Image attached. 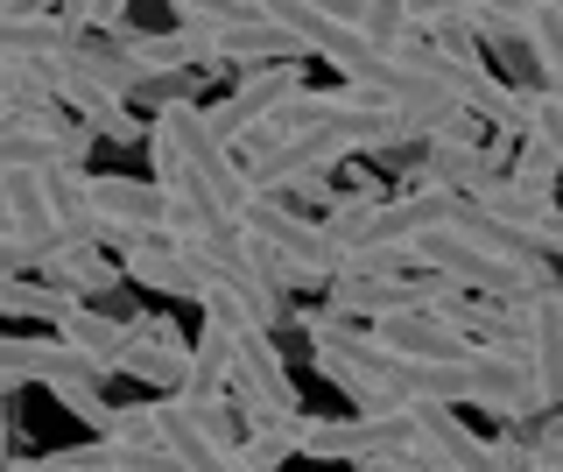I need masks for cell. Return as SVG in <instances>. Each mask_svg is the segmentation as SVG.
Returning a JSON list of instances; mask_svg holds the SVG:
<instances>
[{"instance_id": "cell-1", "label": "cell", "mask_w": 563, "mask_h": 472, "mask_svg": "<svg viewBox=\"0 0 563 472\" xmlns=\"http://www.w3.org/2000/svg\"><path fill=\"white\" fill-rule=\"evenodd\" d=\"M148 163H155V184H163L184 212H198L205 226H233L240 205L254 198V184H246V169H240V149L219 142V128H211V113L198 99L155 107Z\"/></svg>"}, {"instance_id": "cell-2", "label": "cell", "mask_w": 563, "mask_h": 472, "mask_svg": "<svg viewBox=\"0 0 563 472\" xmlns=\"http://www.w3.org/2000/svg\"><path fill=\"white\" fill-rule=\"evenodd\" d=\"M233 226H240V240H246L261 261H275V268L289 275V289H296V283H317V289H324L331 275H339V248H331L324 219H310L303 205L275 198V190H254V198L240 205Z\"/></svg>"}, {"instance_id": "cell-3", "label": "cell", "mask_w": 563, "mask_h": 472, "mask_svg": "<svg viewBox=\"0 0 563 472\" xmlns=\"http://www.w3.org/2000/svg\"><path fill=\"white\" fill-rule=\"evenodd\" d=\"M225 353H233V409H240L246 430H254V424H282V416L303 409V402H296V374H289V360H282V345H275V331L240 325V331H225Z\"/></svg>"}, {"instance_id": "cell-4", "label": "cell", "mask_w": 563, "mask_h": 472, "mask_svg": "<svg viewBox=\"0 0 563 472\" xmlns=\"http://www.w3.org/2000/svg\"><path fill=\"white\" fill-rule=\"evenodd\" d=\"M296 57H303V43H296L289 29L275 22V14H261V8L233 14V22L198 29V72H205V78L261 72V64H296Z\"/></svg>"}, {"instance_id": "cell-5", "label": "cell", "mask_w": 563, "mask_h": 472, "mask_svg": "<svg viewBox=\"0 0 563 472\" xmlns=\"http://www.w3.org/2000/svg\"><path fill=\"white\" fill-rule=\"evenodd\" d=\"M92 212H99L106 248L163 240L169 233V190L163 184H134V177H92Z\"/></svg>"}, {"instance_id": "cell-6", "label": "cell", "mask_w": 563, "mask_h": 472, "mask_svg": "<svg viewBox=\"0 0 563 472\" xmlns=\"http://www.w3.org/2000/svg\"><path fill=\"white\" fill-rule=\"evenodd\" d=\"M296 92H303V72H296V64H261V72H240V85L205 113H211V128H219V142L240 149L246 134H254L275 107H289Z\"/></svg>"}, {"instance_id": "cell-7", "label": "cell", "mask_w": 563, "mask_h": 472, "mask_svg": "<svg viewBox=\"0 0 563 472\" xmlns=\"http://www.w3.org/2000/svg\"><path fill=\"white\" fill-rule=\"evenodd\" d=\"M507 134H493V142H422L416 149V169L409 184H437V190H457V198H479L493 177H507Z\"/></svg>"}, {"instance_id": "cell-8", "label": "cell", "mask_w": 563, "mask_h": 472, "mask_svg": "<svg viewBox=\"0 0 563 472\" xmlns=\"http://www.w3.org/2000/svg\"><path fill=\"white\" fill-rule=\"evenodd\" d=\"M120 374L141 381L148 395H176V388H184V374H190V339L169 318H155V310H134V339H128Z\"/></svg>"}, {"instance_id": "cell-9", "label": "cell", "mask_w": 563, "mask_h": 472, "mask_svg": "<svg viewBox=\"0 0 563 472\" xmlns=\"http://www.w3.org/2000/svg\"><path fill=\"white\" fill-rule=\"evenodd\" d=\"M35 275H49L78 304H106L113 289H128V268H120V254H106V240H49Z\"/></svg>"}, {"instance_id": "cell-10", "label": "cell", "mask_w": 563, "mask_h": 472, "mask_svg": "<svg viewBox=\"0 0 563 472\" xmlns=\"http://www.w3.org/2000/svg\"><path fill=\"white\" fill-rule=\"evenodd\" d=\"M120 268H128V283L169 296V304H198V261H190L176 240H134V248H120Z\"/></svg>"}, {"instance_id": "cell-11", "label": "cell", "mask_w": 563, "mask_h": 472, "mask_svg": "<svg viewBox=\"0 0 563 472\" xmlns=\"http://www.w3.org/2000/svg\"><path fill=\"white\" fill-rule=\"evenodd\" d=\"M57 331H64V339H70V345H78V353H85V360H92V366H99V374H106V381H113V374H120V360H128V339H134V318H120V310H106V304H70Z\"/></svg>"}, {"instance_id": "cell-12", "label": "cell", "mask_w": 563, "mask_h": 472, "mask_svg": "<svg viewBox=\"0 0 563 472\" xmlns=\"http://www.w3.org/2000/svg\"><path fill=\"white\" fill-rule=\"evenodd\" d=\"M163 444H169V465L176 472H240V451L219 444L190 409H176V402L163 395Z\"/></svg>"}, {"instance_id": "cell-13", "label": "cell", "mask_w": 563, "mask_h": 472, "mask_svg": "<svg viewBox=\"0 0 563 472\" xmlns=\"http://www.w3.org/2000/svg\"><path fill=\"white\" fill-rule=\"evenodd\" d=\"M374 331L387 339V353H401V360H451V353H465V339H457V325L444 318V310H395V318H380Z\"/></svg>"}, {"instance_id": "cell-14", "label": "cell", "mask_w": 563, "mask_h": 472, "mask_svg": "<svg viewBox=\"0 0 563 472\" xmlns=\"http://www.w3.org/2000/svg\"><path fill=\"white\" fill-rule=\"evenodd\" d=\"M70 304L78 296L57 289L49 275H0V318H14V325H64Z\"/></svg>"}, {"instance_id": "cell-15", "label": "cell", "mask_w": 563, "mask_h": 472, "mask_svg": "<svg viewBox=\"0 0 563 472\" xmlns=\"http://www.w3.org/2000/svg\"><path fill=\"white\" fill-rule=\"evenodd\" d=\"M78 120L99 134V142H113V149H148V120H134L128 113V99H92V107H78Z\"/></svg>"}, {"instance_id": "cell-16", "label": "cell", "mask_w": 563, "mask_h": 472, "mask_svg": "<svg viewBox=\"0 0 563 472\" xmlns=\"http://www.w3.org/2000/svg\"><path fill=\"white\" fill-rule=\"evenodd\" d=\"M528 142H542L556 155V169H563V99L556 92H542V85H528Z\"/></svg>"}, {"instance_id": "cell-17", "label": "cell", "mask_w": 563, "mask_h": 472, "mask_svg": "<svg viewBox=\"0 0 563 472\" xmlns=\"http://www.w3.org/2000/svg\"><path fill=\"white\" fill-rule=\"evenodd\" d=\"M507 177H515L521 190H542V198H556L563 169H556V155L542 149V142H528V134H521V155H515V163H507Z\"/></svg>"}, {"instance_id": "cell-18", "label": "cell", "mask_w": 563, "mask_h": 472, "mask_svg": "<svg viewBox=\"0 0 563 472\" xmlns=\"http://www.w3.org/2000/svg\"><path fill=\"white\" fill-rule=\"evenodd\" d=\"M43 268V240L22 233L14 219H0V275H35Z\"/></svg>"}, {"instance_id": "cell-19", "label": "cell", "mask_w": 563, "mask_h": 472, "mask_svg": "<svg viewBox=\"0 0 563 472\" xmlns=\"http://www.w3.org/2000/svg\"><path fill=\"white\" fill-rule=\"evenodd\" d=\"M57 14H64L70 36H85V29H113V22H128V0H57Z\"/></svg>"}, {"instance_id": "cell-20", "label": "cell", "mask_w": 563, "mask_h": 472, "mask_svg": "<svg viewBox=\"0 0 563 472\" xmlns=\"http://www.w3.org/2000/svg\"><path fill=\"white\" fill-rule=\"evenodd\" d=\"M57 402H64L70 416H78L85 430H99V437L113 430V409H120V402H106V395H99V381H85V388H57Z\"/></svg>"}, {"instance_id": "cell-21", "label": "cell", "mask_w": 563, "mask_h": 472, "mask_svg": "<svg viewBox=\"0 0 563 472\" xmlns=\"http://www.w3.org/2000/svg\"><path fill=\"white\" fill-rule=\"evenodd\" d=\"M254 0H169V14L184 29H211V22H233V14H246Z\"/></svg>"}, {"instance_id": "cell-22", "label": "cell", "mask_w": 563, "mask_h": 472, "mask_svg": "<svg viewBox=\"0 0 563 472\" xmlns=\"http://www.w3.org/2000/svg\"><path fill=\"white\" fill-rule=\"evenodd\" d=\"M528 240H536V254H550V261H563V205H550V212L536 219V233H528Z\"/></svg>"}, {"instance_id": "cell-23", "label": "cell", "mask_w": 563, "mask_h": 472, "mask_svg": "<svg viewBox=\"0 0 563 472\" xmlns=\"http://www.w3.org/2000/svg\"><path fill=\"white\" fill-rule=\"evenodd\" d=\"M8 444H14V388L0 381V451H8Z\"/></svg>"}, {"instance_id": "cell-24", "label": "cell", "mask_w": 563, "mask_h": 472, "mask_svg": "<svg viewBox=\"0 0 563 472\" xmlns=\"http://www.w3.org/2000/svg\"><path fill=\"white\" fill-rule=\"evenodd\" d=\"M35 8H57V0H0V22L8 14H35Z\"/></svg>"}, {"instance_id": "cell-25", "label": "cell", "mask_w": 563, "mask_h": 472, "mask_svg": "<svg viewBox=\"0 0 563 472\" xmlns=\"http://www.w3.org/2000/svg\"><path fill=\"white\" fill-rule=\"evenodd\" d=\"M8 120H14V107H8V99H0V128H8Z\"/></svg>"}, {"instance_id": "cell-26", "label": "cell", "mask_w": 563, "mask_h": 472, "mask_svg": "<svg viewBox=\"0 0 563 472\" xmlns=\"http://www.w3.org/2000/svg\"><path fill=\"white\" fill-rule=\"evenodd\" d=\"M360 472H380V465H360Z\"/></svg>"}]
</instances>
